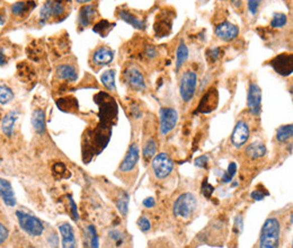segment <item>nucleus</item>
Wrapping results in <instances>:
<instances>
[{
  "label": "nucleus",
  "mask_w": 293,
  "mask_h": 248,
  "mask_svg": "<svg viewBox=\"0 0 293 248\" xmlns=\"http://www.w3.org/2000/svg\"><path fill=\"white\" fill-rule=\"evenodd\" d=\"M94 102L99 107L98 118L102 124L112 126L113 121L117 119V104L108 94L99 92L96 96H94Z\"/></svg>",
  "instance_id": "obj_1"
},
{
  "label": "nucleus",
  "mask_w": 293,
  "mask_h": 248,
  "mask_svg": "<svg viewBox=\"0 0 293 248\" xmlns=\"http://www.w3.org/2000/svg\"><path fill=\"white\" fill-rule=\"evenodd\" d=\"M281 226L276 218H268L263 224L261 237H259V247L276 248L280 244Z\"/></svg>",
  "instance_id": "obj_2"
},
{
  "label": "nucleus",
  "mask_w": 293,
  "mask_h": 248,
  "mask_svg": "<svg viewBox=\"0 0 293 248\" xmlns=\"http://www.w3.org/2000/svg\"><path fill=\"white\" fill-rule=\"evenodd\" d=\"M197 207V200L194 194L183 193L174 202L173 213L181 219H190Z\"/></svg>",
  "instance_id": "obj_3"
},
{
  "label": "nucleus",
  "mask_w": 293,
  "mask_h": 248,
  "mask_svg": "<svg viewBox=\"0 0 293 248\" xmlns=\"http://www.w3.org/2000/svg\"><path fill=\"white\" fill-rule=\"evenodd\" d=\"M16 218L21 229L23 231H25L28 236L40 237L43 233V222L39 218L32 216V214L25 211H22V210H17Z\"/></svg>",
  "instance_id": "obj_4"
},
{
  "label": "nucleus",
  "mask_w": 293,
  "mask_h": 248,
  "mask_svg": "<svg viewBox=\"0 0 293 248\" xmlns=\"http://www.w3.org/2000/svg\"><path fill=\"white\" fill-rule=\"evenodd\" d=\"M197 88V74L195 71L187 70L184 72L179 80V95L183 102L188 103L194 98Z\"/></svg>",
  "instance_id": "obj_5"
},
{
  "label": "nucleus",
  "mask_w": 293,
  "mask_h": 248,
  "mask_svg": "<svg viewBox=\"0 0 293 248\" xmlns=\"http://www.w3.org/2000/svg\"><path fill=\"white\" fill-rule=\"evenodd\" d=\"M153 172L156 176V179L164 180L172 174L174 170V161L166 152H160L156 155L151 162Z\"/></svg>",
  "instance_id": "obj_6"
},
{
  "label": "nucleus",
  "mask_w": 293,
  "mask_h": 248,
  "mask_svg": "<svg viewBox=\"0 0 293 248\" xmlns=\"http://www.w3.org/2000/svg\"><path fill=\"white\" fill-rule=\"evenodd\" d=\"M178 112L173 107H163L159 111V131L162 135H167L176 128Z\"/></svg>",
  "instance_id": "obj_7"
},
{
  "label": "nucleus",
  "mask_w": 293,
  "mask_h": 248,
  "mask_svg": "<svg viewBox=\"0 0 293 248\" xmlns=\"http://www.w3.org/2000/svg\"><path fill=\"white\" fill-rule=\"evenodd\" d=\"M268 64L277 74L282 77H289L293 73V53L277 54Z\"/></svg>",
  "instance_id": "obj_8"
},
{
  "label": "nucleus",
  "mask_w": 293,
  "mask_h": 248,
  "mask_svg": "<svg viewBox=\"0 0 293 248\" xmlns=\"http://www.w3.org/2000/svg\"><path fill=\"white\" fill-rule=\"evenodd\" d=\"M123 80L130 90L134 92H142L146 88L143 73L135 67H129L124 70Z\"/></svg>",
  "instance_id": "obj_9"
},
{
  "label": "nucleus",
  "mask_w": 293,
  "mask_h": 248,
  "mask_svg": "<svg viewBox=\"0 0 293 248\" xmlns=\"http://www.w3.org/2000/svg\"><path fill=\"white\" fill-rule=\"evenodd\" d=\"M219 104V93L215 87H210L198 102L196 113L209 114L216 110Z\"/></svg>",
  "instance_id": "obj_10"
},
{
  "label": "nucleus",
  "mask_w": 293,
  "mask_h": 248,
  "mask_svg": "<svg viewBox=\"0 0 293 248\" xmlns=\"http://www.w3.org/2000/svg\"><path fill=\"white\" fill-rule=\"evenodd\" d=\"M173 20L174 13L171 11H164L157 15L155 22V33L157 37H165L167 36L172 31L173 27Z\"/></svg>",
  "instance_id": "obj_11"
},
{
  "label": "nucleus",
  "mask_w": 293,
  "mask_h": 248,
  "mask_svg": "<svg viewBox=\"0 0 293 248\" xmlns=\"http://www.w3.org/2000/svg\"><path fill=\"white\" fill-rule=\"evenodd\" d=\"M247 107L253 115H259L262 110V91L256 82H250L247 93Z\"/></svg>",
  "instance_id": "obj_12"
},
{
  "label": "nucleus",
  "mask_w": 293,
  "mask_h": 248,
  "mask_svg": "<svg viewBox=\"0 0 293 248\" xmlns=\"http://www.w3.org/2000/svg\"><path fill=\"white\" fill-rule=\"evenodd\" d=\"M250 135V129L245 121L240 120L236 123L235 129L231 133V143L236 148H242L248 141Z\"/></svg>",
  "instance_id": "obj_13"
},
{
  "label": "nucleus",
  "mask_w": 293,
  "mask_h": 248,
  "mask_svg": "<svg viewBox=\"0 0 293 248\" xmlns=\"http://www.w3.org/2000/svg\"><path fill=\"white\" fill-rule=\"evenodd\" d=\"M214 34L218 39L225 42H231L236 40L239 35V27L230 22H222L215 27Z\"/></svg>",
  "instance_id": "obj_14"
},
{
  "label": "nucleus",
  "mask_w": 293,
  "mask_h": 248,
  "mask_svg": "<svg viewBox=\"0 0 293 248\" xmlns=\"http://www.w3.org/2000/svg\"><path fill=\"white\" fill-rule=\"evenodd\" d=\"M140 158V151L139 147L135 143H132L129 147L126 155L123 159L121 165H120V172L122 173H130L134 170L136 163L139 161Z\"/></svg>",
  "instance_id": "obj_15"
},
{
  "label": "nucleus",
  "mask_w": 293,
  "mask_h": 248,
  "mask_svg": "<svg viewBox=\"0 0 293 248\" xmlns=\"http://www.w3.org/2000/svg\"><path fill=\"white\" fill-rule=\"evenodd\" d=\"M97 16V9L94 5H84L80 8L78 14V26L80 30H84L92 24V22Z\"/></svg>",
  "instance_id": "obj_16"
},
{
  "label": "nucleus",
  "mask_w": 293,
  "mask_h": 248,
  "mask_svg": "<svg viewBox=\"0 0 293 248\" xmlns=\"http://www.w3.org/2000/svg\"><path fill=\"white\" fill-rule=\"evenodd\" d=\"M0 195L5 205L8 208H14L16 205V196L14 193L13 186L9 181L2 179L0 180Z\"/></svg>",
  "instance_id": "obj_17"
},
{
  "label": "nucleus",
  "mask_w": 293,
  "mask_h": 248,
  "mask_svg": "<svg viewBox=\"0 0 293 248\" xmlns=\"http://www.w3.org/2000/svg\"><path fill=\"white\" fill-rule=\"evenodd\" d=\"M56 78L60 80H64L67 82H75L78 79V72L72 64L63 63L56 67L55 70Z\"/></svg>",
  "instance_id": "obj_18"
},
{
  "label": "nucleus",
  "mask_w": 293,
  "mask_h": 248,
  "mask_svg": "<svg viewBox=\"0 0 293 248\" xmlns=\"http://www.w3.org/2000/svg\"><path fill=\"white\" fill-rule=\"evenodd\" d=\"M114 59V52L107 46H101L93 53V62L96 65H106L111 63Z\"/></svg>",
  "instance_id": "obj_19"
},
{
  "label": "nucleus",
  "mask_w": 293,
  "mask_h": 248,
  "mask_svg": "<svg viewBox=\"0 0 293 248\" xmlns=\"http://www.w3.org/2000/svg\"><path fill=\"white\" fill-rule=\"evenodd\" d=\"M17 119H18V111L16 110L9 111L3 116L2 131L6 137H12L13 135L14 128H15V123Z\"/></svg>",
  "instance_id": "obj_20"
},
{
  "label": "nucleus",
  "mask_w": 293,
  "mask_h": 248,
  "mask_svg": "<svg viewBox=\"0 0 293 248\" xmlns=\"http://www.w3.org/2000/svg\"><path fill=\"white\" fill-rule=\"evenodd\" d=\"M59 231H60L61 238H62V247L74 248L77 246V240H76L74 229L69 223L60 224Z\"/></svg>",
  "instance_id": "obj_21"
},
{
  "label": "nucleus",
  "mask_w": 293,
  "mask_h": 248,
  "mask_svg": "<svg viewBox=\"0 0 293 248\" xmlns=\"http://www.w3.org/2000/svg\"><path fill=\"white\" fill-rule=\"evenodd\" d=\"M117 16H119L122 21H124L125 23H127V24L131 25L132 27H134L135 30L143 31L146 26L144 20L138 18L136 16H134L133 14L125 11V9H119V12H117Z\"/></svg>",
  "instance_id": "obj_22"
},
{
  "label": "nucleus",
  "mask_w": 293,
  "mask_h": 248,
  "mask_svg": "<svg viewBox=\"0 0 293 248\" xmlns=\"http://www.w3.org/2000/svg\"><path fill=\"white\" fill-rule=\"evenodd\" d=\"M31 123L33 129H34L35 132L42 135L45 133V113L44 111L42 109H36L33 111L32 113V119H31Z\"/></svg>",
  "instance_id": "obj_23"
},
{
  "label": "nucleus",
  "mask_w": 293,
  "mask_h": 248,
  "mask_svg": "<svg viewBox=\"0 0 293 248\" xmlns=\"http://www.w3.org/2000/svg\"><path fill=\"white\" fill-rule=\"evenodd\" d=\"M36 7L34 0H24L17 2L12 6V14L15 17H25L28 13Z\"/></svg>",
  "instance_id": "obj_24"
},
{
  "label": "nucleus",
  "mask_w": 293,
  "mask_h": 248,
  "mask_svg": "<svg viewBox=\"0 0 293 248\" xmlns=\"http://www.w3.org/2000/svg\"><path fill=\"white\" fill-rule=\"evenodd\" d=\"M246 156L249 157L250 159H261L266 156L267 149L265 144L262 142H254L250 143L249 146L246 148L245 150Z\"/></svg>",
  "instance_id": "obj_25"
},
{
  "label": "nucleus",
  "mask_w": 293,
  "mask_h": 248,
  "mask_svg": "<svg viewBox=\"0 0 293 248\" xmlns=\"http://www.w3.org/2000/svg\"><path fill=\"white\" fill-rule=\"evenodd\" d=\"M56 106L60 111L65 113H76L78 112V101L75 97H64L56 101Z\"/></svg>",
  "instance_id": "obj_26"
},
{
  "label": "nucleus",
  "mask_w": 293,
  "mask_h": 248,
  "mask_svg": "<svg viewBox=\"0 0 293 248\" xmlns=\"http://www.w3.org/2000/svg\"><path fill=\"white\" fill-rule=\"evenodd\" d=\"M188 48L187 45L184 43V41L181 40L176 50V65H175V71L178 72L188 59Z\"/></svg>",
  "instance_id": "obj_27"
},
{
  "label": "nucleus",
  "mask_w": 293,
  "mask_h": 248,
  "mask_svg": "<svg viewBox=\"0 0 293 248\" xmlns=\"http://www.w3.org/2000/svg\"><path fill=\"white\" fill-rule=\"evenodd\" d=\"M52 4V18H60L67 13L70 0H51Z\"/></svg>",
  "instance_id": "obj_28"
},
{
  "label": "nucleus",
  "mask_w": 293,
  "mask_h": 248,
  "mask_svg": "<svg viewBox=\"0 0 293 248\" xmlns=\"http://www.w3.org/2000/svg\"><path fill=\"white\" fill-rule=\"evenodd\" d=\"M275 138L277 142L284 143L287 142L290 139L293 138V124H285L281 125L280 128L276 130Z\"/></svg>",
  "instance_id": "obj_29"
},
{
  "label": "nucleus",
  "mask_w": 293,
  "mask_h": 248,
  "mask_svg": "<svg viewBox=\"0 0 293 248\" xmlns=\"http://www.w3.org/2000/svg\"><path fill=\"white\" fill-rule=\"evenodd\" d=\"M114 26H115L114 23H110L106 20H101L99 22H97L95 25H94L93 31L99 36L106 37L108 34H110L111 31L114 29Z\"/></svg>",
  "instance_id": "obj_30"
},
{
  "label": "nucleus",
  "mask_w": 293,
  "mask_h": 248,
  "mask_svg": "<svg viewBox=\"0 0 293 248\" xmlns=\"http://www.w3.org/2000/svg\"><path fill=\"white\" fill-rule=\"evenodd\" d=\"M101 81L107 91H111V92L116 91L115 70L110 69V70H106V71H104L101 76Z\"/></svg>",
  "instance_id": "obj_31"
},
{
  "label": "nucleus",
  "mask_w": 293,
  "mask_h": 248,
  "mask_svg": "<svg viewBox=\"0 0 293 248\" xmlns=\"http://www.w3.org/2000/svg\"><path fill=\"white\" fill-rule=\"evenodd\" d=\"M129 194L126 192H121V194L116 200V208L123 217H125L127 211H129Z\"/></svg>",
  "instance_id": "obj_32"
},
{
  "label": "nucleus",
  "mask_w": 293,
  "mask_h": 248,
  "mask_svg": "<svg viewBox=\"0 0 293 248\" xmlns=\"http://www.w3.org/2000/svg\"><path fill=\"white\" fill-rule=\"evenodd\" d=\"M52 18V4L51 0H46L40 11V25H45Z\"/></svg>",
  "instance_id": "obj_33"
},
{
  "label": "nucleus",
  "mask_w": 293,
  "mask_h": 248,
  "mask_svg": "<svg viewBox=\"0 0 293 248\" xmlns=\"http://www.w3.org/2000/svg\"><path fill=\"white\" fill-rule=\"evenodd\" d=\"M156 151H157V144H156V141L154 139H149L143 146V150H142L143 158L145 159V160H149V159L154 158L156 156Z\"/></svg>",
  "instance_id": "obj_34"
},
{
  "label": "nucleus",
  "mask_w": 293,
  "mask_h": 248,
  "mask_svg": "<svg viewBox=\"0 0 293 248\" xmlns=\"http://www.w3.org/2000/svg\"><path fill=\"white\" fill-rule=\"evenodd\" d=\"M86 240L88 246L91 247H98L99 241H98V236H97V231L96 229L92 224H89L86 229Z\"/></svg>",
  "instance_id": "obj_35"
},
{
  "label": "nucleus",
  "mask_w": 293,
  "mask_h": 248,
  "mask_svg": "<svg viewBox=\"0 0 293 248\" xmlns=\"http://www.w3.org/2000/svg\"><path fill=\"white\" fill-rule=\"evenodd\" d=\"M287 23V17L285 14L283 13H275L272 17L271 23H269V26L272 29H281V27L285 26Z\"/></svg>",
  "instance_id": "obj_36"
},
{
  "label": "nucleus",
  "mask_w": 293,
  "mask_h": 248,
  "mask_svg": "<svg viewBox=\"0 0 293 248\" xmlns=\"http://www.w3.org/2000/svg\"><path fill=\"white\" fill-rule=\"evenodd\" d=\"M52 173H53V176L55 179H67L69 177V173L67 171V168H65L64 163L62 162H56L54 163L53 166H52Z\"/></svg>",
  "instance_id": "obj_37"
},
{
  "label": "nucleus",
  "mask_w": 293,
  "mask_h": 248,
  "mask_svg": "<svg viewBox=\"0 0 293 248\" xmlns=\"http://www.w3.org/2000/svg\"><path fill=\"white\" fill-rule=\"evenodd\" d=\"M14 100V93L13 91L6 85H2L0 87V103L2 105H6L9 102Z\"/></svg>",
  "instance_id": "obj_38"
},
{
  "label": "nucleus",
  "mask_w": 293,
  "mask_h": 248,
  "mask_svg": "<svg viewBox=\"0 0 293 248\" xmlns=\"http://www.w3.org/2000/svg\"><path fill=\"white\" fill-rule=\"evenodd\" d=\"M236 173H237V163H236L235 161H231L228 166V170H227L224 176H222V180H221L222 183L224 184L230 183V182L233 181V179L235 177Z\"/></svg>",
  "instance_id": "obj_39"
},
{
  "label": "nucleus",
  "mask_w": 293,
  "mask_h": 248,
  "mask_svg": "<svg viewBox=\"0 0 293 248\" xmlns=\"http://www.w3.org/2000/svg\"><path fill=\"white\" fill-rule=\"evenodd\" d=\"M266 195H268V191L263 185H258L256 190H254L250 194V198L255 201H262Z\"/></svg>",
  "instance_id": "obj_40"
},
{
  "label": "nucleus",
  "mask_w": 293,
  "mask_h": 248,
  "mask_svg": "<svg viewBox=\"0 0 293 248\" xmlns=\"http://www.w3.org/2000/svg\"><path fill=\"white\" fill-rule=\"evenodd\" d=\"M221 53H222V50L220 48H213V49H210L206 51V58L209 60V62L213 63L215 61H218L221 57Z\"/></svg>",
  "instance_id": "obj_41"
},
{
  "label": "nucleus",
  "mask_w": 293,
  "mask_h": 248,
  "mask_svg": "<svg viewBox=\"0 0 293 248\" xmlns=\"http://www.w3.org/2000/svg\"><path fill=\"white\" fill-rule=\"evenodd\" d=\"M213 192H214V187L211 184H209V182H207L206 180L203 181L202 186H201V193L204 195L206 199H210Z\"/></svg>",
  "instance_id": "obj_42"
},
{
  "label": "nucleus",
  "mask_w": 293,
  "mask_h": 248,
  "mask_svg": "<svg viewBox=\"0 0 293 248\" xmlns=\"http://www.w3.org/2000/svg\"><path fill=\"white\" fill-rule=\"evenodd\" d=\"M67 199L69 201V207L70 210H71V218L75 222H78L79 221V214H78V210H77V204L75 203V201L72 199L71 195H68Z\"/></svg>",
  "instance_id": "obj_43"
},
{
  "label": "nucleus",
  "mask_w": 293,
  "mask_h": 248,
  "mask_svg": "<svg viewBox=\"0 0 293 248\" xmlns=\"http://www.w3.org/2000/svg\"><path fill=\"white\" fill-rule=\"evenodd\" d=\"M108 236H110L111 239L116 242V246H120L123 242V233L116 229H113V230L108 231Z\"/></svg>",
  "instance_id": "obj_44"
},
{
  "label": "nucleus",
  "mask_w": 293,
  "mask_h": 248,
  "mask_svg": "<svg viewBox=\"0 0 293 248\" xmlns=\"http://www.w3.org/2000/svg\"><path fill=\"white\" fill-rule=\"evenodd\" d=\"M261 4H262V0H248L247 2L248 12L252 14V15H256Z\"/></svg>",
  "instance_id": "obj_45"
},
{
  "label": "nucleus",
  "mask_w": 293,
  "mask_h": 248,
  "mask_svg": "<svg viewBox=\"0 0 293 248\" xmlns=\"http://www.w3.org/2000/svg\"><path fill=\"white\" fill-rule=\"evenodd\" d=\"M138 226L140 228V230L142 232H148L151 228V224L150 221L145 217H141L138 220Z\"/></svg>",
  "instance_id": "obj_46"
},
{
  "label": "nucleus",
  "mask_w": 293,
  "mask_h": 248,
  "mask_svg": "<svg viewBox=\"0 0 293 248\" xmlns=\"http://www.w3.org/2000/svg\"><path fill=\"white\" fill-rule=\"evenodd\" d=\"M243 226H244V222H243L242 216H237L235 219V223H234V231L236 232V235H240V233H242Z\"/></svg>",
  "instance_id": "obj_47"
},
{
  "label": "nucleus",
  "mask_w": 293,
  "mask_h": 248,
  "mask_svg": "<svg viewBox=\"0 0 293 248\" xmlns=\"http://www.w3.org/2000/svg\"><path fill=\"white\" fill-rule=\"evenodd\" d=\"M207 163H209V158H207V156H205V155L197 157V158H195V160H194V165L197 167H200V168H206Z\"/></svg>",
  "instance_id": "obj_48"
},
{
  "label": "nucleus",
  "mask_w": 293,
  "mask_h": 248,
  "mask_svg": "<svg viewBox=\"0 0 293 248\" xmlns=\"http://www.w3.org/2000/svg\"><path fill=\"white\" fill-rule=\"evenodd\" d=\"M8 235H9L8 229L2 223L0 224V244H4V242L7 240Z\"/></svg>",
  "instance_id": "obj_49"
},
{
  "label": "nucleus",
  "mask_w": 293,
  "mask_h": 248,
  "mask_svg": "<svg viewBox=\"0 0 293 248\" xmlns=\"http://www.w3.org/2000/svg\"><path fill=\"white\" fill-rule=\"evenodd\" d=\"M131 114H132V116H133L134 119H139L141 116V111L139 109V106L136 104L131 105Z\"/></svg>",
  "instance_id": "obj_50"
},
{
  "label": "nucleus",
  "mask_w": 293,
  "mask_h": 248,
  "mask_svg": "<svg viewBox=\"0 0 293 248\" xmlns=\"http://www.w3.org/2000/svg\"><path fill=\"white\" fill-rule=\"evenodd\" d=\"M143 207L144 208H148V209H151V208H154L155 205H156V201L154 198H146L143 200Z\"/></svg>",
  "instance_id": "obj_51"
},
{
  "label": "nucleus",
  "mask_w": 293,
  "mask_h": 248,
  "mask_svg": "<svg viewBox=\"0 0 293 248\" xmlns=\"http://www.w3.org/2000/svg\"><path fill=\"white\" fill-rule=\"evenodd\" d=\"M145 55L148 58H155L156 55H157V50H156L154 46H149L148 49H146V51H145Z\"/></svg>",
  "instance_id": "obj_52"
},
{
  "label": "nucleus",
  "mask_w": 293,
  "mask_h": 248,
  "mask_svg": "<svg viewBox=\"0 0 293 248\" xmlns=\"http://www.w3.org/2000/svg\"><path fill=\"white\" fill-rule=\"evenodd\" d=\"M48 241L51 246H56L59 244L58 237H56L55 233H52V235H50V237L48 238Z\"/></svg>",
  "instance_id": "obj_53"
},
{
  "label": "nucleus",
  "mask_w": 293,
  "mask_h": 248,
  "mask_svg": "<svg viewBox=\"0 0 293 248\" xmlns=\"http://www.w3.org/2000/svg\"><path fill=\"white\" fill-rule=\"evenodd\" d=\"M231 4H233V6L237 9H242L243 7V0H231Z\"/></svg>",
  "instance_id": "obj_54"
},
{
  "label": "nucleus",
  "mask_w": 293,
  "mask_h": 248,
  "mask_svg": "<svg viewBox=\"0 0 293 248\" xmlns=\"http://www.w3.org/2000/svg\"><path fill=\"white\" fill-rule=\"evenodd\" d=\"M76 2H77L78 4H84V5H87V4H89V3L94 2V0H76Z\"/></svg>",
  "instance_id": "obj_55"
},
{
  "label": "nucleus",
  "mask_w": 293,
  "mask_h": 248,
  "mask_svg": "<svg viewBox=\"0 0 293 248\" xmlns=\"http://www.w3.org/2000/svg\"><path fill=\"white\" fill-rule=\"evenodd\" d=\"M4 59H5V53H4V49L2 48V63H0V64H2V65H4V64H5Z\"/></svg>",
  "instance_id": "obj_56"
},
{
  "label": "nucleus",
  "mask_w": 293,
  "mask_h": 248,
  "mask_svg": "<svg viewBox=\"0 0 293 248\" xmlns=\"http://www.w3.org/2000/svg\"><path fill=\"white\" fill-rule=\"evenodd\" d=\"M290 93H291V96H292V101H293V85L290 88Z\"/></svg>",
  "instance_id": "obj_57"
},
{
  "label": "nucleus",
  "mask_w": 293,
  "mask_h": 248,
  "mask_svg": "<svg viewBox=\"0 0 293 248\" xmlns=\"http://www.w3.org/2000/svg\"><path fill=\"white\" fill-rule=\"evenodd\" d=\"M291 222L293 223V214H292V217H291Z\"/></svg>",
  "instance_id": "obj_58"
},
{
  "label": "nucleus",
  "mask_w": 293,
  "mask_h": 248,
  "mask_svg": "<svg viewBox=\"0 0 293 248\" xmlns=\"http://www.w3.org/2000/svg\"><path fill=\"white\" fill-rule=\"evenodd\" d=\"M292 245H293V240H292Z\"/></svg>",
  "instance_id": "obj_59"
}]
</instances>
